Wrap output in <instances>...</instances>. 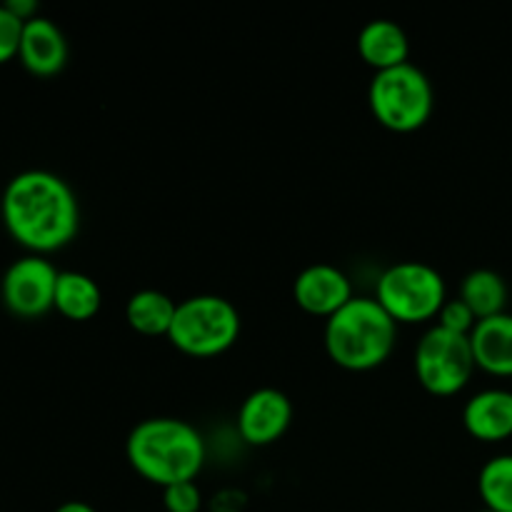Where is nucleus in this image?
Instances as JSON below:
<instances>
[{
	"mask_svg": "<svg viewBox=\"0 0 512 512\" xmlns=\"http://www.w3.org/2000/svg\"><path fill=\"white\" fill-rule=\"evenodd\" d=\"M23 20L8 10V5L0 3V65L13 60L20 48V35H23Z\"/></svg>",
	"mask_w": 512,
	"mask_h": 512,
	"instance_id": "20",
	"label": "nucleus"
},
{
	"mask_svg": "<svg viewBox=\"0 0 512 512\" xmlns=\"http://www.w3.org/2000/svg\"><path fill=\"white\" fill-rule=\"evenodd\" d=\"M358 53L375 73L398 68V65L410 63L408 35H405V30L395 20H370L358 33Z\"/></svg>",
	"mask_w": 512,
	"mask_h": 512,
	"instance_id": "14",
	"label": "nucleus"
},
{
	"mask_svg": "<svg viewBox=\"0 0 512 512\" xmlns=\"http://www.w3.org/2000/svg\"><path fill=\"white\" fill-rule=\"evenodd\" d=\"M398 323L375 298H353L325 320V350L338 368L365 373L390 358Z\"/></svg>",
	"mask_w": 512,
	"mask_h": 512,
	"instance_id": "3",
	"label": "nucleus"
},
{
	"mask_svg": "<svg viewBox=\"0 0 512 512\" xmlns=\"http://www.w3.org/2000/svg\"><path fill=\"white\" fill-rule=\"evenodd\" d=\"M18 58L25 70L38 78L58 75L68 63V40L50 18L35 15L23 25Z\"/></svg>",
	"mask_w": 512,
	"mask_h": 512,
	"instance_id": "11",
	"label": "nucleus"
},
{
	"mask_svg": "<svg viewBox=\"0 0 512 512\" xmlns=\"http://www.w3.org/2000/svg\"><path fill=\"white\" fill-rule=\"evenodd\" d=\"M478 495L488 512H512V453L495 455L480 468Z\"/></svg>",
	"mask_w": 512,
	"mask_h": 512,
	"instance_id": "18",
	"label": "nucleus"
},
{
	"mask_svg": "<svg viewBox=\"0 0 512 512\" xmlns=\"http://www.w3.org/2000/svg\"><path fill=\"white\" fill-rule=\"evenodd\" d=\"M60 270L43 255L18 258L3 275V303L18 318H40L55 305Z\"/></svg>",
	"mask_w": 512,
	"mask_h": 512,
	"instance_id": "8",
	"label": "nucleus"
},
{
	"mask_svg": "<svg viewBox=\"0 0 512 512\" xmlns=\"http://www.w3.org/2000/svg\"><path fill=\"white\" fill-rule=\"evenodd\" d=\"M175 310H178V303L170 295L160 290H138L130 295L125 305V320L135 333L148 335V338H158V335L168 338Z\"/></svg>",
	"mask_w": 512,
	"mask_h": 512,
	"instance_id": "16",
	"label": "nucleus"
},
{
	"mask_svg": "<svg viewBox=\"0 0 512 512\" xmlns=\"http://www.w3.org/2000/svg\"><path fill=\"white\" fill-rule=\"evenodd\" d=\"M463 425L480 443H505L512 438V390L485 388L463 408Z\"/></svg>",
	"mask_w": 512,
	"mask_h": 512,
	"instance_id": "12",
	"label": "nucleus"
},
{
	"mask_svg": "<svg viewBox=\"0 0 512 512\" xmlns=\"http://www.w3.org/2000/svg\"><path fill=\"white\" fill-rule=\"evenodd\" d=\"M418 383L438 398H453L463 393L475 373L470 335L450 333L433 325L415 345L413 355Z\"/></svg>",
	"mask_w": 512,
	"mask_h": 512,
	"instance_id": "7",
	"label": "nucleus"
},
{
	"mask_svg": "<svg viewBox=\"0 0 512 512\" xmlns=\"http://www.w3.org/2000/svg\"><path fill=\"white\" fill-rule=\"evenodd\" d=\"M8 10L13 15H18L23 23H28L30 18H35V10H38V5H35V0H8Z\"/></svg>",
	"mask_w": 512,
	"mask_h": 512,
	"instance_id": "22",
	"label": "nucleus"
},
{
	"mask_svg": "<svg viewBox=\"0 0 512 512\" xmlns=\"http://www.w3.org/2000/svg\"><path fill=\"white\" fill-rule=\"evenodd\" d=\"M163 505L168 512H200L203 508V493L193 483H178L163 490Z\"/></svg>",
	"mask_w": 512,
	"mask_h": 512,
	"instance_id": "21",
	"label": "nucleus"
},
{
	"mask_svg": "<svg viewBox=\"0 0 512 512\" xmlns=\"http://www.w3.org/2000/svg\"><path fill=\"white\" fill-rule=\"evenodd\" d=\"M55 512H98V510H95L93 505L83 503V500H68V503L60 505Z\"/></svg>",
	"mask_w": 512,
	"mask_h": 512,
	"instance_id": "23",
	"label": "nucleus"
},
{
	"mask_svg": "<svg viewBox=\"0 0 512 512\" xmlns=\"http://www.w3.org/2000/svg\"><path fill=\"white\" fill-rule=\"evenodd\" d=\"M293 298L300 310L315 318H325L338 313L340 308L355 298L353 283L340 268L328 263L308 265L300 270L293 283Z\"/></svg>",
	"mask_w": 512,
	"mask_h": 512,
	"instance_id": "10",
	"label": "nucleus"
},
{
	"mask_svg": "<svg viewBox=\"0 0 512 512\" xmlns=\"http://www.w3.org/2000/svg\"><path fill=\"white\" fill-rule=\"evenodd\" d=\"M100 305H103V293L90 275L78 273V270H63L58 275L53 308L63 318L85 323V320L98 315Z\"/></svg>",
	"mask_w": 512,
	"mask_h": 512,
	"instance_id": "15",
	"label": "nucleus"
},
{
	"mask_svg": "<svg viewBox=\"0 0 512 512\" xmlns=\"http://www.w3.org/2000/svg\"><path fill=\"white\" fill-rule=\"evenodd\" d=\"M205 440L195 425L180 418H148L130 430L125 458L148 483L170 488L193 483L205 465Z\"/></svg>",
	"mask_w": 512,
	"mask_h": 512,
	"instance_id": "2",
	"label": "nucleus"
},
{
	"mask_svg": "<svg viewBox=\"0 0 512 512\" xmlns=\"http://www.w3.org/2000/svg\"><path fill=\"white\" fill-rule=\"evenodd\" d=\"M238 308L220 295H193L178 303L168 340L180 353L193 358H215L233 348L240 338Z\"/></svg>",
	"mask_w": 512,
	"mask_h": 512,
	"instance_id": "5",
	"label": "nucleus"
},
{
	"mask_svg": "<svg viewBox=\"0 0 512 512\" xmlns=\"http://www.w3.org/2000/svg\"><path fill=\"white\" fill-rule=\"evenodd\" d=\"M475 368L493 378H512V315L500 313L478 320L470 333Z\"/></svg>",
	"mask_w": 512,
	"mask_h": 512,
	"instance_id": "13",
	"label": "nucleus"
},
{
	"mask_svg": "<svg viewBox=\"0 0 512 512\" xmlns=\"http://www.w3.org/2000/svg\"><path fill=\"white\" fill-rule=\"evenodd\" d=\"M508 283L503 275L490 268H478L468 273L460 283L458 298L475 313V318L485 320L493 315L508 313Z\"/></svg>",
	"mask_w": 512,
	"mask_h": 512,
	"instance_id": "17",
	"label": "nucleus"
},
{
	"mask_svg": "<svg viewBox=\"0 0 512 512\" xmlns=\"http://www.w3.org/2000/svg\"><path fill=\"white\" fill-rule=\"evenodd\" d=\"M368 105L373 118L393 133H413L433 115L435 93L430 78L413 63L380 70L368 88Z\"/></svg>",
	"mask_w": 512,
	"mask_h": 512,
	"instance_id": "4",
	"label": "nucleus"
},
{
	"mask_svg": "<svg viewBox=\"0 0 512 512\" xmlns=\"http://www.w3.org/2000/svg\"><path fill=\"white\" fill-rule=\"evenodd\" d=\"M438 325L440 328L450 330V333H460V335H470L473 328L478 325V318H475L473 310L463 303L460 298L445 300V305L440 308L438 313Z\"/></svg>",
	"mask_w": 512,
	"mask_h": 512,
	"instance_id": "19",
	"label": "nucleus"
},
{
	"mask_svg": "<svg viewBox=\"0 0 512 512\" xmlns=\"http://www.w3.org/2000/svg\"><path fill=\"white\" fill-rule=\"evenodd\" d=\"M483 512H488V510H483Z\"/></svg>",
	"mask_w": 512,
	"mask_h": 512,
	"instance_id": "24",
	"label": "nucleus"
},
{
	"mask_svg": "<svg viewBox=\"0 0 512 512\" xmlns=\"http://www.w3.org/2000/svg\"><path fill=\"white\" fill-rule=\"evenodd\" d=\"M0 213L15 243L33 250V255L65 248L80 228V205L73 188L50 170H23L10 178Z\"/></svg>",
	"mask_w": 512,
	"mask_h": 512,
	"instance_id": "1",
	"label": "nucleus"
},
{
	"mask_svg": "<svg viewBox=\"0 0 512 512\" xmlns=\"http://www.w3.org/2000/svg\"><path fill=\"white\" fill-rule=\"evenodd\" d=\"M375 300L398 325H418L438 318L448 300V288L433 265L403 260L380 275L375 283Z\"/></svg>",
	"mask_w": 512,
	"mask_h": 512,
	"instance_id": "6",
	"label": "nucleus"
},
{
	"mask_svg": "<svg viewBox=\"0 0 512 512\" xmlns=\"http://www.w3.org/2000/svg\"><path fill=\"white\" fill-rule=\"evenodd\" d=\"M293 403L278 388H258L238 408V433L253 448L278 443L290 428Z\"/></svg>",
	"mask_w": 512,
	"mask_h": 512,
	"instance_id": "9",
	"label": "nucleus"
}]
</instances>
